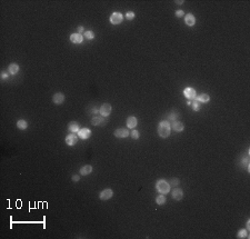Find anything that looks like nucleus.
Listing matches in <instances>:
<instances>
[{
    "label": "nucleus",
    "mask_w": 250,
    "mask_h": 239,
    "mask_svg": "<svg viewBox=\"0 0 250 239\" xmlns=\"http://www.w3.org/2000/svg\"><path fill=\"white\" fill-rule=\"evenodd\" d=\"M171 126L170 123H168V121H166V120H164V121H160L158 125V128H157V132H158V135L160 138H168L169 136H170L171 134Z\"/></svg>",
    "instance_id": "obj_1"
},
{
    "label": "nucleus",
    "mask_w": 250,
    "mask_h": 239,
    "mask_svg": "<svg viewBox=\"0 0 250 239\" xmlns=\"http://www.w3.org/2000/svg\"><path fill=\"white\" fill-rule=\"evenodd\" d=\"M156 189L159 193L167 195L170 193V185L166 179H158L156 182Z\"/></svg>",
    "instance_id": "obj_2"
},
{
    "label": "nucleus",
    "mask_w": 250,
    "mask_h": 239,
    "mask_svg": "<svg viewBox=\"0 0 250 239\" xmlns=\"http://www.w3.org/2000/svg\"><path fill=\"white\" fill-rule=\"evenodd\" d=\"M123 20V16H122L121 13H118V11H115V13H111L109 18V21L111 25H120Z\"/></svg>",
    "instance_id": "obj_3"
},
{
    "label": "nucleus",
    "mask_w": 250,
    "mask_h": 239,
    "mask_svg": "<svg viewBox=\"0 0 250 239\" xmlns=\"http://www.w3.org/2000/svg\"><path fill=\"white\" fill-rule=\"evenodd\" d=\"M111 110H112L111 105L104 104L100 108H99V113H100V116H102V117H108L110 113H111Z\"/></svg>",
    "instance_id": "obj_4"
},
{
    "label": "nucleus",
    "mask_w": 250,
    "mask_h": 239,
    "mask_svg": "<svg viewBox=\"0 0 250 239\" xmlns=\"http://www.w3.org/2000/svg\"><path fill=\"white\" fill-rule=\"evenodd\" d=\"M112 196H113V191H112V189H110V188L104 189L100 193H99V198H100V200H104V201L109 200Z\"/></svg>",
    "instance_id": "obj_5"
},
{
    "label": "nucleus",
    "mask_w": 250,
    "mask_h": 239,
    "mask_svg": "<svg viewBox=\"0 0 250 239\" xmlns=\"http://www.w3.org/2000/svg\"><path fill=\"white\" fill-rule=\"evenodd\" d=\"M171 197L176 201H180L183 198V190L180 189V188L175 187V189L171 191Z\"/></svg>",
    "instance_id": "obj_6"
},
{
    "label": "nucleus",
    "mask_w": 250,
    "mask_h": 239,
    "mask_svg": "<svg viewBox=\"0 0 250 239\" xmlns=\"http://www.w3.org/2000/svg\"><path fill=\"white\" fill-rule=\"evenodd\" d=\"M113 135H115V137H117V138H127V137L130 135V132H129L128 129H126V128H118L115 130Z\"/></svg>",
    "instance_id": "obj_7"
},
{
    "label": "nucleus",
    "mask_w": 250,
    "mask_h": 239,
    "mask_svg": "<svg viewBox=\"0 0 250 239\" xmlns=\"http://www.w3.org/2000/svg\"><path fill=\"white\" fill-rule=\"evenodd\" d=\"M183 96H185L188 100H192V99H196V97H197V92H196V90L193 88L188 87V88H186L185 90H183Z\"/></svg>",
    "instance_id": "obj_8"
},
{
    "label": "nucleus",
    "mask_w": 250,
    "mask_h": 239,
    "mask_svg": "<svg viewBox=\"0 0 250 239\" xmlns=\"http://www.w3.org/2000/svg\"><path fill=\"white\" fill-rule=\"evenodd\" d=\"M78 139H79V137H78V135H76V134H72V132H70L69 135L66 137V144L68 145V146H75V145L78 142Z\"/></svg>",
    "instance_id": "obj_9"
},
{
    "label": "nucleus",
    "mask_w": 250,
    "mask_h": 239,
    "mask_svg": "<svg viewBox=\"0 0 250 239\" xmlns=\"http://www.w3.org/2000/svg\"><path fill=\"white\" fill-rule=\"evenodd\" d=\"M64 95L62 92H56L53 97H52V102L55 105H61L64 102Z\"/></svg>",
    "instance_id": "obj_10"
},
{
    "label": "nucleus",
    "mask_w": 250,
    "mask_h": 239,
    "mask_svg": "<svg viewBox=\"0 0 250 239\" xmlns=\"http://www.w3.org/2000/svg\"><path fill=\"white\" fill-rule=\"evenodd\" d=\"M91 136V130L88 128H81L78 131V137L81 139H88Z\"/></svg>",
    "instance_id": "obj_11"
},
{
    "label": "nucleus",
    "mask_w": 250,
    "mask_h": 239,
    "mask_svg": "<svg viewBox=\"0 0 250 239\" xmlns=\"http://www.w3.org/2000/svg\"><path fill=\"white\" fill-rule=\"evenodd\" d=\"M185 24H186L188 27H192V26L196 25V17L192 13H187L185 16Z\"/></svg>",
    "instance_id": "obj_12"
},
{
    "label": "nucleus",
    "mask_w": 250,
    "mask_h": 239,
    "mask_svg": "<svg viewBox=\"0 0 250 239\" xmlns=\"http://www.w3.org/2000/svg\"><path fill=\"white\" fill-rule=\"evenodd\" d=\"M106 120H105V117L102 116H94L91 119V125L92 126H101V125H105Z\"/></svg>",
    "instance_id": "obj_13"
},
{
    "label": "nucleus",
    "mask_w": 250,
    "mask_h": 239,
    "mask_svg": "<svg viewBox=\"0 0 250 239\" xmlns=\"http://www.w3.org/2000/svg\"><path fill=\"white\" fill-rule=\"evenodd\" d=\"M70 41L75 45H79L83 41V36L81 34H72L70 36Z\"/></svg>",
    "instance_id": "obj_14"
},
{
    "label": "nucleus",
    "mask_w": 250,
    "mask_h": 239,
    "mask_svg": "<svg viewBox=\"0 0 250 239\" xmlns=\"http://www.w3.org/2000/svg\"><path fill=\"white\" fill-rule=\"evenodd\" d=\"M137 125H138V120L134 116H130L127 118V128L134 129Z\"/></svg>",
    "instance_id": "obj_15"
},
{
    "label": "nucleus",
    "mask_w": 250,
    "mask_h": 239,
    "mask_svg": "<svg viewBox=\"0 0 250 239\" xmlns=\"http://www.w3.org/2000/svg\"><path fill=\"white\" fill-rule=\"evenodd\" d=\"M92 172V166L91 165H85L83 167H81L79 170L80 176H88Z\"/></svg>",
    "instance_id": "obj_16"
},
{
    "label": "nucleus",
    "mask_w": 250,
    "mask_h": 239,
    "mask_svg": "<svg viewBox=\"0 0 250 239\" xmlns=\"http://www.w3.org/2000/svg\"><path fill=\"white\" fill-rule=\"evenodd\" d=\"M171 129L176 132H181L185 129V125L181 121H174L172 125H171Z\"/></svg>",
    "instance_id": "obj_17"
},
{
    "label": "nucleus",
    "mask_w": 250,
    "mask_h": 239,
    "mask_svg": "<svg viewBox=\"0 0 250 239\" xmlns=\"http://www.w3.org/2000/svg\"><path fill=\"white\" fill-rule=\"evenodd\" d=\"M68 130L72 134H78V131L80 130L79 123H76V121H71V123H68Z\"/></svg>",
    "instance_id": "obj_18"
},
{
    "label": "nucleus",
    "mask_w": 250,
    "mask_h": 239,
    "mask_svg": "<svg viewBox=\"0 0 250 239\" xmlns=\"http://www.w3.org/2000/svg\"><path fill=\"white\" fill-rule=\"evenodd\" d=\"M196 100L200 102V104H207L210 100V96L208 95V94H200V95L196 97Z\"/></svg>",
    "instance_id": "obj_19"
},
{
    "label": "nucleus",
    "mask_w": 250,
    "mask_h": 239,
    "mask_svg": "<svg viewBox=\"0 0 250 239\" xmlns=\"http://www.w3.org/2000/svg\"><path fill=\"white\" fill-rule=\"evenodd\" d=\"M19 69H20L19 64H10L9 67H8V72H9L10 75H16V74H18Z\"/></svg>",
    "instance_id": "obj_20"
},
{
    "label": "nucleus",
    "mask_w": 250,
    "mask_h": 239,
    "mask_svg": "<svg viewBox=\"0 0 250 239\" xmlns=\"http://www.w3.org/2000/svg\"><path fill=\"white\" fill-rule=\"evenodd\" d=\"M166 201H167V198H166V195H162V193H160L159 196L156 197V204L159 206L161 205H165Z\"/></svg>",
    "instance_id": "obj_21"
},
{
    "label": "nucleus",
    "mask_w": 250,
    "mask_h": 239,
    "mask_svg": "<svg viewBox=\"0 0 250 239\" xmlns=\"http://www.w3.org/2000/svg\"><path fill=\"white\" fill-rule=\"evenodd\" d=\"M17 127H18V129H20V130H26V129L28 128V123L24 119H19L18 121H17Z\"/></svg>",
    "instance_id": "obj_22"
},
{
    "label": "nucleus",
    "mask_w": 250,
    "mask_h": 239,
    "mask_svg": "<svg viewBox=\"0 0 250 239\" xmlns=\"http://www.w3.org/2000/svg\"><path fill=\"white\" fill-rule=\"evenodd\" d=\"M237 238L238 239L249 238V236H248V230L247 229H240L238 233H237Z\"/></svg>",
    "instance_id": "obj_23"
},
{
    "label": "nucleus",
    "mask_w": 250,
    "mask_h": 239,
    "mask_svg": "<svg viewBox=\"0 0 250 239\" xmlns=\"http://www.w3.org/2000/svg\"><path fill=\"white\" fill-rule=\"evenodd\" d=\"M241 165H242V167H244V168L247 169V171H250V167H249V157L246 156L244 158H242V160H241Z\"/></svg>",
    "instance_id": "obj_24"
},
{
    "label": "nucleus",
    "mask_w": 250,
    "mask_h": 239,
    "mask_svg": "<svg viewBox=\"0 0 250 239\" xmlns=\"http://www.w3.org/2000/svg\"><path fill=\"white\" fill-rule=\"evenodd\" d=\"M83 37L88 40H92L94 38H95V32H94L92 30H87L83 32Z\"/></svg>",
    "instance_id": "obj_25"
},
{
    "label": "nucleus",
    "mask_w": 250,
    "mask_h": 239,
    "mask_svg": "<svg viewBox=\"0 0 250 239\" xmlns=\"http://www.w3.org/2000/svg\"><path fill=\"white\" fill-rule=\"evenodd\" d=\"M178 117H179V113L178 112H176V111H170L169 116H168V119L171 120V121H176V120L178 119Z\"/></svg>",
    "instance_id": "obj_26"
},
{
    "label": "nucleus",
    "mask_w": 250,
    "mask_h": 239,
    "mask_svg": "<svg viewBox=\"0 0 250 239\" xmlns=\"http://www.w3.org/2000/svg\"><path fill=\"white\" fill-rule=\"evenodd\" d=\"M179 184H180L179 178H171L170 181H169L170 187H177V186H179Z\"/></svg>",
    "instance_id": "obj_27"
},
{
    "label": "nucleus",
    "mask_w": 250,
    "mask_h": 239,
    "mask_svg": "<svg viewBox=\"0 0 250 239\" xmlns=\"http://www.w3.org/2000/svg\"><path fill=\"white\" fill-rule=\"evenodd\" d=\"M190 106H191V108L195 111H199V109H200V102H197V100L193 101V102L191 101V105H190Z\"/></svg>",
    "instance_id": "obj_28"
},
{
    "label": "nucleus",
    "mask_w": 250,
    "mask_h": 239,
    "mask_svg": "<svg viewBox=\"0 0 250 239\" xmlns=\"http://www.w3.org/2000/svg\"><path fill=\"white\" fill-rule=\"evenodd\" d=\"M134 17H136V13H134V11L126 13V19H127V20H132V19H134Z\"/></svg>",
    "instance_id": "obj_29"
},
{
    "label": "nucleus",
    "mask_w": 250,
    "mask_h": 239,
    "mask_svg": "<svg viewBox=\"0 0 250 239\" xmlns=\"http://www.w3.org/2000/svg\"><path fill=\"white\" fill-rule=\"evenodd\" d=\"M130 136L132 137L134 139H139V137H140V134H139V131L138 130H136V129H134L132 131L130 132Z\"/></svg>",
    "instance_id": "obj_30"
},
{
    "label": "nucleus",
    "mask_w": 250,
    "mask_h": 239,
    "mask_svg": "<svg viewBox=\"0 0 250 239\" xmlns=\"http://www.w3.org/2000/svg\"><path fill=\"white\" fill-rule=\"evenodd\" d=\"M183 16H185L183 10H177V11H176V17H177V18H181Z\"/></svg>",
    "instance_id": "obj_31"
},
{
    "label": "nucleus",
    "mask_w": 250,
    "mask_h": 239,
    "mask_svg": "<svg viewBox=\"0 0 250 239\" xmlns=\"http://www.w3.org/2000/svg\"><path fill=\"white\" fill-rule=\"evenodd\" d=\"M71 179H72V181H75V182H78V181L80 180V175H73L72 177H71Z\"/></svg>",
    "instance_id": "obj_32"
},
{
    "label": "nucleus",
    "mask_w": 250,
    "mask_h": 239,
    "mask_svg": "<svg viewBox=\"0 0 250 239\" xmlns=\"http://www.w3.org/2000/svg\"><path fill=\"white\" fill-rule=\"evenodd\" d=\"M77 30H78V34H81V32L85 31V28H83V26H79V27L77 28Z\"/></svg>",
    "instance_id": "obj_33"
},
{
    "label": "nucleus",
    "mask_w": 250,
    "mask_h": 239,
    "mask_svg": "<svg viewBox=\"0 0 250 239\" xmlns=\"http://www.w3.org/2000/svg\"><path fill=\"white\" fill-rule=\"evenodd\" d=\"M8 77H9V75L7 74V72H5V71H3L2 74H1V78H2V79H7Z\"/></svg>",
    "instance_id": "obj_34"
},
{
    "label": "nucleus",
    "mask_w": 250,
    "mask_h": 239,
    "mask_svg": "<svg viewBox=\"0 0 250 239\" xmlns=\"http://www.w3.org/2000/svg\"><path fill=\"white\" fill-rule=\"evenodd\" d=\"M246 229H247L248 231L250 230V220H248V221H247V228H246Z\"/></svg>",
    "instance_id": "obj_35"
},
{
    "label": "nucleus",
    "mask_w": 250,
    "mask_h": 239,
    "mask_svg": "<svg viewBox=\"0 0 250 239\" xmlns=\"http://www.w3.org/2000/svg\"><path fill=\"white\" fill-rule=\"evenodd\" d=\"M176 2H177L178 5H182V3H183V1H182V0H181V1H176Z\"/></svg>",
    "instance_id": "obj_36"
},
{
    "label": "nucleus",
    "mask_w": 250,
    "mask_h": 239,
    "mask_svg": "<svg viewBox=\"0 0 250 239\" xmlns=\"http://www.w3.org/2000/svg\"><path fill=\"white\" fill-rule=\"evenodd\" d=\"M187 105H188V106H190V105H191V100H188V102H187Z\"/></svg>",
    "instance_id": "obj_37"
}]
</instances>
